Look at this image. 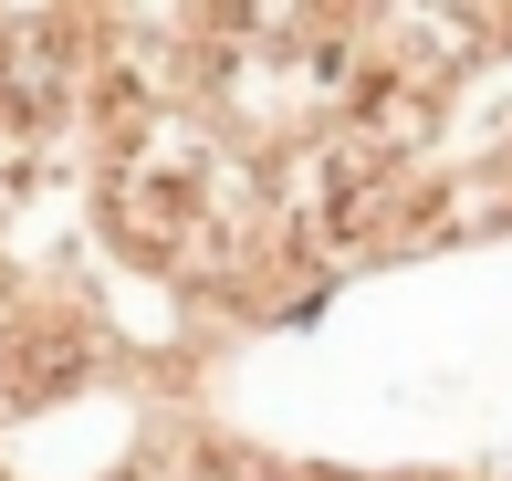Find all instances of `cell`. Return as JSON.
<instances>
[{
  "label": "cell",
  "mask_w": 512,
  "mask_h": 481,
  "mask_svg": "<svg viewBox=\"0 0 512 481\" xmlns=\"http://www.w3.org/2000/svg\"><path fill=\"white\" fill-rule=\"evenodd\" d=\"M189 199H199V147L136 136V147L115 157V220H126L136 241H168L178 220H189Z\"/></svg>",
  "instance_id": "cell-1"
},
{
  "label": "cell",
  "mask_w": 512,
  "mask_h": 481,
  "mask_svg": "<svg viewBox=\"0 0 512 481\" xmlns=\"http://www.w3.org/2000/svg\"><path fill=\"white\" fill-rule=\"evenodd\" d=\"M32 126H42V116H11V105H0V199L32 189Z\"/></svg>",
  "instance_id": "cell-2"
}]
</instances>
